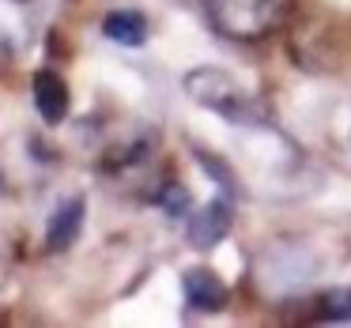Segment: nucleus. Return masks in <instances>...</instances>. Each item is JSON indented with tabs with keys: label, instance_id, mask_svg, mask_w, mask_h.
<instances>
[{
	"label": "nucleus",
	"instance_id": "nucleus-1",
	"mask_svg": "<svg viewBox=\"0 0 351 328\" xmlns=\"http://www.w3.org/2000/svg\"><path fill=\"white\" fill-rule=\"evenodd\" d=\"M182 87L197 106L219 114L223 121L238 125V129H265L268 125V110L265 102L253 91H245L230 72L212 68V64H200V68H189L182 76Z\"/></svg>",
	"mask_w": 351,
	"mask_h": 328
},
{
	"label": "nucleus",
	"instance_id": "nucleus-2",
	"mask_svg": "<svg viewBox=\"0 0 351 328\" xmlns=\"http://www.w3.org/2000/svg\"><path fill=\"white\" fill-rule=\"evenodd\" d=\"M208 16L219 34L234 42H257L287 16V0H208Z\"/></svg>",
	"mask_w": 351,
	"mask_h": 328
},
{
	"label": "nucleus",
	"instance_id": "nucleus-3",
	"mask_svg": "<svg viewBox=\"0 0 351 328\" xmlns=\"http://www.w3.org/2000/svg\"><path fill=\"white\" fill-rule=\"evenodd\" d=\"M230 223H234L230 197H215V200H208L197 215H189V223H185V238H189L193 249H215V245L230 234Z\"/></svg>",
	"mask_w": 351,
	"mask_h": 328
},
{
	"label": "nucleus",
	"instance_id": "nucleus-4",
	"mask_svg": "<svg viewBox=\"0 0 351 328\" xmlns=\"http://www.w3.org/2000/svg\"><path fill=\"white\" fill-rule=\"evenodd\" d=\"M182 294L193 313H219L230 302V287L212 268H189V272H182Z\"/></svg>",
	"mask_w": 351,
	"mask_h": 328
},
{
	"label": "nucleus",
	"instance_id": "nucleus-5",
	"mask_svg": "<svg viewBox=\"0 0 351 328\" xmlns=\"http://www.w3.org/2000/svg\"><path fill=\"white\" fill-rule=\"evenodd\" d=\"M84 215H87V200L72 197L64 204L53 207L46 223V253H69L80 242V230H84Z\"/></svg>",
	"mask_w": 351,
	"mask_h": 328
},
{
	"label": "nucleus",
	"instance_id": "nucleus-6",
	"mask_svg": "<svg viewBox=\"0 0 351 328\" xmlns=\"http://www.w3.org/2000/svg\"><path fill=\"white\" fill-rule=\"evenodd\" d=\"M31 94H34V106H38L46 125H61L69 117V84L61 79V72L38 68L31 79Z\"/></svg>",
	"mask_w": 351,
	"mask_h": 328
},
{
	"label": "nucleus",
	"instance_id": "nucleus-7",
	"mask_svg": "<svg viewBox=\"0 0 351 328\" xmlns=\"http://www.w3.org/2000/svg\"><path fill=\"white\" fill-rule=\"evenodd\" d=\"M102 34H106L110 42H117V46L140 49L147 42V19H144V12H136V8H114L102 19Z\"/></svg>",
	"mask_w": 351,
	"mask_h": 328
},
{
	"label": "nucleus",
	"instance_id": "nucleus-8",
	"mask_svg": "<svg viewBox=\"0 0 351 328\" xmlns=\"http://www.w3.org/2000/svg\"><path fill=\"white\" fill-rule=\"evenodd\" d=\"M313 305H317V310H313V317H317V320L348 325V320H351V287H332V290H325V294H321Z\"/></svg>",
	"mask_w": 351,
	"mask_h": 328
},
{
	"label": "nucleus",
	"instance_id": "nucleus-9",
	"mask_svg": "<svg viewBox=\"0 0 351 328\" xmlns=\"http://www.w3.org/2000/svg\"><path fill=\"white\" fill-rule=\"evenodd\" d=\"M193 155H197L200 170H204V174L212 177V181H219L227 197H234V192H238V177H234V170H230L227 162L219 159V155H208V151H200V147H197V151H193Z\"/></svg>",
	"mask_w": 351,
	"mask_h": 328
},
{
	"label": "nucleus",
	"instance_id": "nucleus-10",
	"mask_svg": "<svg viewBox=\"0 0 351 328\" xmlns=\"http://www.w3.org/2000/svg\"><path fill=\"white\" fill-rule=\"evenodd\" d=\"M155 204H159L162 212L170 215V219H182V215H189V207H193V197H189V189H182V185L167 181L159 192H155Z\"/></svg>",
	"mask_w": 351,
	"mask_h": 328
},
{
	"label": "nucleus",
	"instance_id": "nucleus-11",
	"mask_svg": "<svg viewBox=\"0 0 351 328\" xmlns=\"http://www.w3.org/2000/svg\"><path fill=\"white\" fill-rule=\"evenodd\" d=\"M0 189H4V174H0Z\"/></svg>",
	"mask_w": 351,
	"mask_h": 328
}]
</instances>
